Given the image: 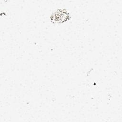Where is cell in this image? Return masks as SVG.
Segmentation results:
<instances>
[{
	"mask_svg": "<svg viewBox=\"0 0 122 122\" xmlns=\"http://www.w3.org/2000/svg\"><path fill=\"white\" fill-rule=\"evenodd\" d=\"M70 18L69 13L65 9H59L54 12L51 16L50 19L54 23H63Z\"/></svg>",
	"mask_w": 122,
	"mask_h": 122,
	"instance_id": "obj_1",
	"label": "cell"
}]
</instances>
